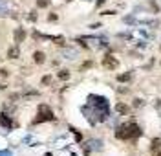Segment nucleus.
I'll return each instance as SVG.
<instances>
[{
	"label": "nucleus",
	"mask_w": 161,
	"mask_h": 156,
	"mask_svg": "<svg viewBox=\"0 0 161 156\" xmlns=\"http://www.w3.org/2000/svg\"><path fill=\"white\" fill-rule=\"evenodd\" d=\"M141 134V129L136 125V123H125V125H121L119 129H117V132H115V136L119 138V140H130V138H136V136H139Z\"/></svg>",
	"instance_id": "1"
},
{
	"label": "nucleus",
	"mask_w": 161,
	"mask_h": 156,
	"mask_svg": "<svg viewBox=\"0 0 161 156\" xmlns=\"http://www.w3.org/2000/svg\"><path fill=\"white\" fill-rule=\"evenodd\" d=\"M51 120H55V116H53V112L48 108V107H40L38 108V118L35 120V123H42V121H51Z\"/></svg>",
	"instance_id": "2"
},
{
	"label": "nucleus",
	"mask_w": 161,
	"mask_h": 156,
	"mask_svg": "<svg viewBox=\"0 0 161 156\" xmlns=\"http://www.w3.org/2000/svg\"><path fill=\"white\" fill-rule=\"evenodd\" d=\"M103 66L108 68V70H115V68L119 66V63H117V59H115L114 55H104V59H103Z\"/></svg>",
	"instance_id": "3"
},
{
	"label": "nucleus",
	"mask_w": 161,
	"mask_h": 156,
	"mask_svg": "<svg viewBox=\"0 0 161 156\" xmlns=\"http://www.w3.org/2000/svg\"><path fill=\"white\" fill-rule=\"evenodd\" d=\"M24 39H26V31H24L22 28H18V29L15 31V40H16V42H22Z\"/></svg>",
	"instance_id": "4"
},
{
	"label": "nucleus",
	"mask_w": 161,
	"mask_h": 156,
	"mask_svg": "<svg viewBox=\"0 0 161 156\" xmlns=\"http://www.w3.org/2000/svg\"><path fill=\"white\" fill-rule=\"evenodd\" d=\"M33 59H35V63H37V64H42V63L46 61V55H44L42 51H35V55H33Z\"/></svg>",
	"instance_id": "5"
},
{
	"label": "nucleus",
	"mask_w": 161,
	"mask_h": 156,
	"mask_svg": "<svg viewBox=\"0 0 161 156\" xmlns=\"http://www.w3.org/2000/svg\"><path fill=\"white\" fill-rule=\"evenodd\" d=\"M130 79H132V74H130V72L117 75V81H119V83H126V81H130Z\"/></svg>",
	"instance_id": "6"
},
{
	"label": "nucleus",
	"mask_w": 161,
	"mask_h": 156,
	"mask_svg": "<svg viewBox=\"0 0 161 156\" xmlns=\"http://www.w3.org/2000/svg\"><path fill=\"white\" fill-rule=\"evenodd\" d=\"M115 110H117L119 114H128V107H126L125 103H117V105H115Z\"/></svg>",
	"instance_id": "7"
},
{
	"label": "nucleus",
	"mask_w": 161,
	"mask_h": 156,
	"mask_svg": "<svg viewBox=\"0 0 161 156\" xmlns=\"http://www.w3.org/2000/svg\"><path fill=\"white\" fill-rule=\"evenodd\" d=\"M7 55H9V59H16V57L20 55V51H18V48H9Z\"/></svg>",
	"instance_id": "8"
},
{
	"label": "nucleus",
	"mask_w": 161,
	"mask_h": 156,
	"mask_svg": "<svg viewBox=\"0 0 161 156\" xmlns=\"http://www.w3.org/2000/svg\"><path fill=\"white\" fill-rule=\"evenodd\" d=\"M0 123H2L4 127H11V120H7V118H5V114H2V116H0Z\"/></svg>",
	"instance_id": "9"
},
{
	"label": "nucleus",
	"mask_w": 161,
	"mask_h": 156,
	"mask_svg": "<svg viewBox=\"0 0 161 156\" xmlns=\"http://www.w3.org/2000/svg\"><path fill=\"white\" fill-rule=\"evenodd\" d=\"M59 79H64L66 81V79H70V74L66 70H62V72H59Z\"/></svg>",
	"instance_id": "10"
},
{
	"label": "nucleus",
	"mask_w": 161,
	"mask_h": 156,
	"mask_svg": "<svg viewBox=\"0 0 161 156\" xmlns=\"http://www.w3.org/2000/svg\"><path fill=\"white\" fill-rule=\"evenodd\" d=\"M37 6L38 7H48L49 6V0H37Z\"/></svg>",
	"instance_id": "11"
},
{
	"label": "nucleus",
	"mask_w": 161,
	"mask_h": 156,
	"mask_svg": "<svg viewBox=\"0 0 161 156\" xmlns=\"http://www.w3.org/2000/svg\"><path fill=\"white\" fill-rule=\"evenodd\" d=\"M7 13V6L4 2H0V15H5Z\"/></svg>",
	"instance_id": "12"
},
{
	"label": "nucleus",
	"mask_w": 161,
	"mask_h": 156,
	"mask_svg": "<svg viewBox=\"0 0 161 156\" xmlns=\"http://www.w3.org/2000/svg\"><path fill=\"white\" fill-rule=\"evenodd\" d=\"M158 147H159V140H154V142H152V151H156Z\"/></svg>",
	"instance_id": "13"
},
{
	"label": "nucleus",
	"mask_w": 161,
	"mask_h": 156,
	"mask_svg": "<svg viewBox=\"0 0 161 156\" xmlns=\"http://www.w3.org/2000/svg\"><path fill=\"white\" fill-rule=\"evenodd\" d=\"M0 77H7V70H0Z\"/></svg>",
	"instance_id": "14"
},
{
	"label": "nucleus",
	"mask_w": 161,
	"mask_h": 156,
	"mask_svg": "<svg viewBox=\"0 0 161 156\" xmlns=\"http://www.w3.org/2000/svg\"><path fill=\"white\" fill-rule=\"evenodd\" d=\"M103 2H104V0H97V6H101V4H103Z\"/></svg>",
	"instance_id": "15"
},
{
	"label": "nucleus",
	"mask_w": 161,
	"mask_h": 156,
	"mask_svg": "<svg viewBox=\"0 0 161 156\" xmlns=\"http://www.w3.org/2000/svg\"><path fill=\"white\" fill-rule=\"evenodd\" d=\"M156 156H161V151H159V153H156Z\"/></svg>",
	"instance_id": "16"
}]
</instances>
